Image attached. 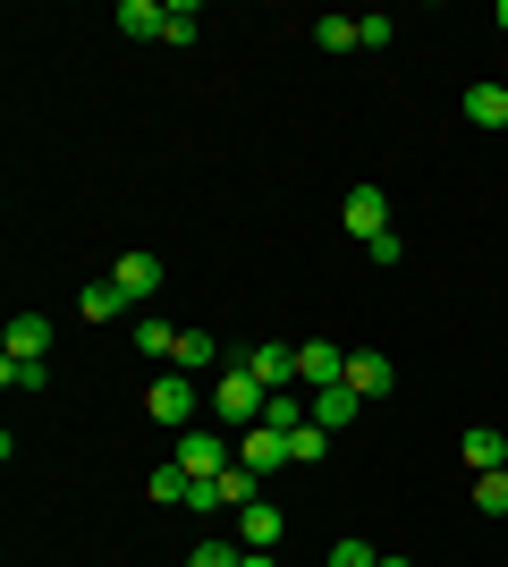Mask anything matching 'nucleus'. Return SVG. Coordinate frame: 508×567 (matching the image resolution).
I'll return each instance as SVG.
<instances>
[{"mask_svg": "<svg viewBox=\"0 0 508 567\" xmlns=\"http://www.w3.org/2000/svg\"><path fill=\"white\" fill-rule=\"evenodd\" d=\"M263 406H271V390L255 373H246V364H229V373L212 381V424H229V432H255L263 424Z\"/></svg>", "mask_w": 508, "mask_h": 567, "instance_id": "obj_1", "label": "nucleus"}, {"mask_svg": "<svg viewBox=\"0 0 508 567\" xmlns=\"http://www.w3.org/2000/svg\"><path fill=\"white\" fill-rule=\"evenodd\" d=\"M169 466H187V483H212V474L238 466V450H229V432H178Z\"/></svg>", "mask_w": 508, "mask_h": 567, "instance_id": "obj_2", "label": "nucleus"}, {"mask_svg": "<svg viewBox=\"0 0 508 567\" xmlns=\"http://www.w3.org/2000/svg\"><path fill=\"white\" fill-rule=\"evenodd\" d=\"M195 406H204V399H195L187 373H153V390H145V415H153V424L178 432V424H195Z\"/></svg>", "mask_w": 508, "mask_h": 567, "instance_id": "obj_3", "label": "nucleus"}, {"mask_svg": "<svg viewBox=\"0 0 508 567\" xmlns=\"http://www.w3.org/2000/svg\"><path fill=\"white\" fill-rule=\"evenodd\" d=\"M238 466L255 474V483H263V474H280V466H297V457H289V432H263V424L238 432Z\"/></svg>", "mask_w": 508, "mask_h": 567, "instance_id": "obj_4", "label": "nucleus"}, {"mask_svg": "<svg viewBox=\"0 0 508 567\" xmlns=\"http://www.w3.org/2000/svg\"><path fill=\"white\" fill-rule=\"evenodd\" d=\"M331 381H348V355L331 339H305L297 348V390H331Z\"/></svg>", "mask_w": 508, "mask_h": 567, "instance_id": "obj_5", "label": "nucleus"}, {"mask_svg": "<svg viewBox=\"0 0 508 567\" xmlns=\"http://www.w3.org/2000/svg\"><path fill=\"white\" fill-rule=\"evenodd\" d=\"M339 220H348V229H356L364 246H373V237L390 229V195H382V187H348V204H339Z\"/></svg>", "mask_w": 508, "mask_h": 567, "instance_id": "obj_6", "label": "nucleus"}, {"mask_svg": "<svg viewBox=\"0 0 508 567\" xmlns=\"http://www.w3.org/2000/svg\"><path fill=\"white\" fill-rule=\"evenodd\" d=\"M280 534H289V517H280L271 499H246L238 508V543L246 550H280Z\"/></svg>", "mask_w": 508, "mask_h": 567, "instance_id": "obj_7", "label": "nucleus"}, {"mask_svg": "<svg viewBox=\"0 0 508 567\" xmlns=\"http://www.w3.org/2000/svg\"><path fill=\"white\" fill-rule=\"evenodd\" d=\"M0 355L43 364V355H51V313H18V322H9V339H0Z\"/></svg>", "mask_w": 508, "mask_h": 567, "instance_id": "obj_8", "label": "nucleus"}, {"mask_svg": "<svg viewBox=\"0 0 508 567\" xmlns=\"http://www.w3.org/2000/svg\"><path fill=\"white\" fill-rule=\"evenodd\" d=\"M246 373L263 381V390H297V348H271L263 339V348H246Z\"/></svg>", "mask_w": 508, "mask_h": 567, "instance_id": "obj_9", "label": "nucleus"}, {"mask_svg": "<svg viewBox=\"0 0 508 567\" xmlns=\"http://www.w3.org/2000/svg\"><path fill=\"white\" fill-rule=\"evenodd\" d=\"M390 381H398V364H390V355H373V348L348 355V390H356V399H382Z\"/></svg>", "mask_w": 508, "mask_h": 567, "instance_id": "obj_10", "label": "nucleus"}, {"mask_svg": "<svg viewBox=\"0 0 508 567\" xmlns=\"http://www.w3.org/2000/svg\"><path fill=\"white\" fill-rule=\"evenodd\" d=\"M111 280H120L127 306H136V297H162V262H153V255H120V262H111Z\"/></svg>", "mask_w": 508, "mask_h": 567, "instance_id": "obj_11", "label": "nucleus"}, {"mask_svg": "<svg viewBox=\"0 0 508 567\" xmlns=\"http://www.w3.org/2000/svg\"><path fill=\"white\" fill-rule=\"evenodd\" d=\"M356 406H364L356 390H348V381H331V390H314V424H322V432H348V424H356Z\"/></svg>", "mask_w": 508, "mask_h": 567, "instance_id": "obj_12", "label": "nucleus"}, {"mask_svg": "<svg viewBox=\"0 0 508 567\" xmlns=\"http://www.w3.org/2000/svg\"><path fill=\"white\" fill-rule=\"evenodd\" d=\"M212 364H220V348H212V331H178V355H169V373H212Z\"/></svg>", "mask_w": 508, "mask_h": 567, "instance_id": "obj_13", "label": "nucleus"}, {"mask_svg": "<svg viewBox=\"0 0 508 567\" xmlns=\"http://www.w3.org/2000/svg\"><path fill=\"white\" fill-rule=\"evenodd\" d=\"M169 25V0H120V34H136V43H153Z\"/></svg>", "mask_w": 508, "mask_h": 567, "instance_id": "obj_14", "label": "nucleus"}, {"mask_svg": "<svg viewBox=\"0 0 508 567\" xmlns=\"http://www.w3.org/2000/svg\"><path fill=\"white\" fill-rule=\"evenodd\" d=\"M76 313H85V322H120V313H127V288H120V280H85Z\"/></svg>", "mask_w": 508, "mask_h": 567, "instance_id": "obj_15", "label": "nucleus"}, {"mask_svg": "<svg viewBox=\"0 0 508 567\" xmlns=\"http://www.w3.org/2000/svg\"><path fill=\"white\" fill-rule=\"evenodd\" d=\"M458 450H466V466H475V474H500L508 466V432H466Z\"/></svg>", "mask_w": 508, "mask_h": 567, "instance_id": "obj_16", "label": "nucleus"}, {"mask_svg": "<svg viewBox=\"0 0 508 567\" xmlns=\"http://www.w3.org/2000/svg\"><path fill=\"white\" fill-rule=\"evenodd\" d=\"M466 118L475 127H508V85H466Z\"/></svg>", "mask_w": 508, "mask_h": 567, "instance_id": "obj_17", "label": "nucleus"}, {"mask_svg": "<svg viewBox=\"0 0 508 567\" xmlns=\"http://www.w3.org/2000/svg\"><path fill=\"white\" fill-rule=\"evenodd\" d=\"M136 355H145V364H169V355H178V331H169L162 313H145V322H136Z\"/></svg>", "mask_w": 508, "mask_h": 567, "instance_id": "obj_18", "label": "nucleus"}, {"mask_svg": "<svg viewBox=\"0 0 508 567\" xmlns=\"http://www.w3.org/2000/svg\"><path fill=\"white\" fill-rule=\"evenodd\" d=\"M289 457H297V466H322V457H331V432H322L314 415H305V424L289 432Z\"/></svg>", "mask_w": 508, "mask_h": 567, "instance_id": "obj_19", "label": "nucleus"}, {"mask_svg": "<svg viewBox=\"0 0 508 567\" xmlns=\"http://www.w3.org/2000/svg\"><path fill=\"white\" fill-rule=\"evenodd\" d=\"M187 567H246V543H229V534H212V543H195Z\"/></svg>", "mask_w": 508, "mask_h": 567, "instance_id": "obj_20", "label": "nucleus"}, {"mask_svg": "<svg viewBox=\"0 0 508 567\" xmlns=\"http://www.w3.org/2000/svg\"><path fill=\"white\" fill-rule=\"evenodd\" d=\"M314 415V406H297V390H271V406H263V432H297Z\"/></svg>", "mask_w": 508, "mask_h": 567, "instance_id": "obj_21", "label": "nucleus"}, {"mask_svg": "<svg viewBox=\"0 0 508 567\" xmlns=\"http://www.w3.org/2000/svg\"><path fill=\"white\" fill-rule=\"evenodd\" d=\"M204 34V9L195 0H169V25H162V43H195Z\"/></svg>", "mask_w": 508, "mask_h": 567, "instance_id": "obj_22", "label": "nucleus"}, {"mask_svg": "<svg viewBox=\"0 0 508 567\" xmlns=\"http://www.w3.org/2000/svg\"><path fill=\"white\" fill-rule=\"evenodd\" d=\"M153 499H162V508H187V466H153Z\"/></svg>", "mask_w": 508, "mask_h": 567, "instance_id": "obj_23", "label": "nucleus"}, {"mask_svg": "<svg viewBox=\"0 0 508 567\" xmlns=\"http://www.w3.org/2000/svg\"><path fill=\"white\" fill-rule=\"evenodd\" d=\"M475 508H484V517H508V474H475Z\"/></svg>", "mask_w": 508, "mask_h": 567, "instance_id": "obj_24", "label": "nucleus"}, {"mask_svg": "<svg viewBox=\"0 0 508 567\" xmlns=\"http://www.w3.org/2000/svg\"><path fill=\"white\" fill-rule=\"evenodd\" d=\"M314 43L322 51H356V18H314Z\"/></svg>", "mask_w": 508, "mask_h": 567, "instance_id": "obj_25", "label": "nucleus"}, {"mask_svg": "<svg viewBox=\"0 0 508 567\" xmlns=\"http://www.w3.org/2000/svg\"><path fill=\"white\" fill-rule=\"evenodd\" d=\"M322 567H382V550H373V543H356V534H348V543H331V559H322Z\"/></svg>", "mask_w": 508, "mask_h": 567, "instance_id": "obj_26", "label": "nucleus"}, {"mask_svg": "<svg viewBox=\"0 0 508 567\" xmlns=\"http://www.w3.org/2000/svg\"><path fill=\"white\" fill-rule=\"evenodd\" d=\"M0 381H9V390H43V364H25V355H0Z\"/></svg>", "mask_w": 508, "mask_h": 567, "instance_id": "obj_27", "label": "nucleus"}, {"mask_svg": "<svg viewBox=\"0 0 508 567\" xmlns=\"http://www.w3.org/2000/svg\"><path fill=\"white\" fill-rule=\"evenodd\" d=\"M390 34H398V18H356V43H364V51H382Z\"/></svg>", "mask_w": 508, "mask_h": 567, "instance_id": "obj_28", "label": "nucleus"}, {"mask_svg": "<svg viewBox=\"0 0 508 567\" xmlns=\"http://www.w3.org/2000/svg\"><path fill=\"white\" fill-rule=\"evenodd\" d=\"M364 255L382 262V271H398V255H407V246H398V229H382V237H373V246H364Z\"/></svg>", "mask_w": 508, "mask_h": 567, "instance_id": "obj_29", "label": "nucleus"}, {"mask_svg": "<svg viewBox=\"0 0 508 567\" xmlns=\"http://www.w3.org/2000/svg\"><path fill=\"white\" fill-rule=\"evenodd\" d=\"M246 567H280V559H271V550H246Z\"/></svg>", "mask_w": 508, "mask_h": 567, "instance_id": "obj_30", "label": "nucleus"}, {"mask_svg": "<svg viewBox=\"0 0 508 567\" xmlns=\"http://www.w3.org/2000/svg\"><path fill=\"white\" fill-rule=\"evenodd\" d=\"M491 25H500V34H508V0H500V9H491Z\"/></svg>", "mask_w": 508, "mask_h": 567, "instance_id": "obj_31", "label": "nucleus"}, {"mask_svg": "<svg viewBox=\"0 0 508 567\" xmlns=\"http://www.w3.org/2000/svg\"><path fill=\"white\" fill-rule=\"evenodd\" d=\"M382 567H415V559H398V550H382Z\"/></svg>", "mask_w": 508, "mask_h": 567, "instance_id": "obj_32", "label": "nucleus"}, {"mask_svg": "<svg viewBox=\"0 0 508 567\" xmlns=\"http://www.w3.org/2000/svg\"><path fill=\"white\" fill-rule=\"evenodd\" d=\"M500 474H508V466H500Z\"/></svg>", "mask_w": 508, "mask_h": 567, "instance_id": "obj_33", "label": "nucleus"}]
</instances>
